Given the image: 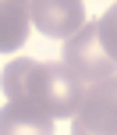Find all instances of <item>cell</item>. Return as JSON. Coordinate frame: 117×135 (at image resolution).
Listing matches in <instances>:
<instances>
[{"label":"cell","instance_id":"obj_6","mask_svg":"<svg viewBox=\"0 0 117 135\" xmlns=\"http://www.w3.org/2000/svg\"><path fill=\"white\" fill-rule=\"evenodd\" d=\"M0 135H53V121L28 107L7 103L0 110Z\"/></svg>","mask_w":117,"mask_h":135},{"label":"cell","instance_id":"obj_4","mask_svg":"<svg viewBox=\"0 0 117 135\" xmlns=\"http://www.w3.org/2000/svg\"><path fill=\"white\" fill-rule=\"evenodd\" d=\"M28 11H32V25L50 39L68 43L85 28V7L78 0H35L28 4Z\"/></svg>","mask_w":117,"mask_h":135},{"label":"cell","instance_id":"obj_7","mask_svg":"<svg viewBox=\"0 0 117 135\" xmlns=\"http://www.w3.org/2000/svg\"><path fill=\"white\" fill-rule=\"evenodd\" d=\"M96 28H99V43H103V50L117 61V4L106 7V14L96 21Z\"/></svg>","mask_w":117,"mask_h":135},{"label":"cell","instance_id":"obj_5","mask_svg":"<svg viewBox=\"0 0 117 135\" xmlns=\"http://www.w3.org/2000/svg\"><path fill=\"white\" fill-rule=\"evenodd\" d=\"M28 25H32V11L21 0H0V54L18 50L28 39Z\"/></svg>","mask_w":117,"mask_h":135},{"label":"cell","instance_id":"obj_2","mask_svg":"<svg viewBox=\"0 0 117 135\" xmlns=\"http://www.w3.org/2000/svg\"><path fill=\"white\" fill-rule=\"evenodd\" d=\"M64 68L78 78L82 89H89V85H96V82H106V78L117 75V61L103 50L96 21H85L82 32L64 43Z\"/></svg>","mask_w":117,"mask_h":135},{"label":"cell","instance_id":"obj_1","mask_svg":"<svg viewBox=\"0 0 117 135\" xmlns=\"http://www.w3.org/2000/svg\"><path fill=\"white\" fill-rule=\"evenodd\" d=\"M0 89H4L7 103L28 107L35 114L50 117H75L78 100H82V85L60 61H32V57H14L0 75Z\"/></svg>","mask_w":117,"mask_h":135},{"label":"cell","instance_id":"obj_3","mask_svg":"<svg viewBox=\"0 0 117 135\" xmlns=\"http://www.w3.org/2000/svg\"><path fill=\"white\" fill-rule=\"evenodd\" d=\"M71 135H117V75L82 89Z\"/></svg>","mask_w":117,"mask_h":135}]
</instances>
